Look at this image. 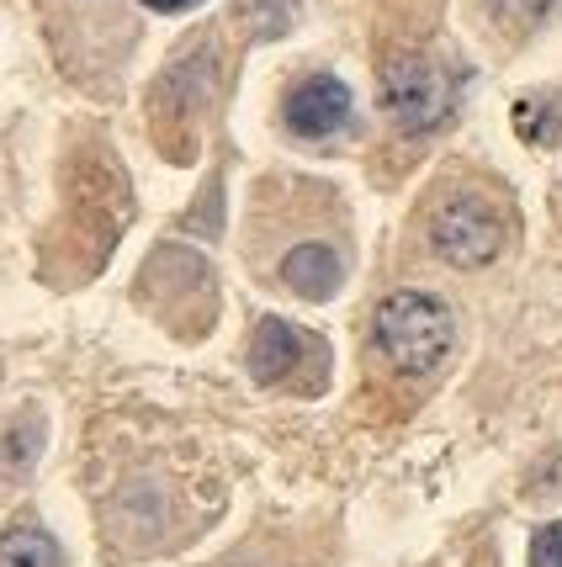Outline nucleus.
<instances>
[{"mask_svg":"<svg viewBox=\"0 0 562 567\" xmlns=\"http://www.w3.org/2000/svg\"><path fill=\"white\" fill-rule=\"evenodd\" d=\"M451 313L430 292H392L377 308V346L398 371L425 377L451 355Z\"/></svg>","mask_w":562,"mask_h":567,"instance_id":"1","label":"nucleus"},{"mask_svg":"<svg viewBox=\"0 0 562 567\" xmlns=\"http://www.w3.org/2000/svg\"><path fill=\"white\" fill-rule=\"evenodd\" d=\"M382 106H388V117L398 127L430 133L451 112V85H446V74L430 59L398 53V59H388V70H382Z\"/></svg>","mask_w":562,"mask_h":567,"instance_id":"2","label":"nucleus"},{"mask_svg":"<svg viewBox=\"0 0 562 567\" xmlns=\"http://www.w3.org/2000/svg\"><path fill=\"white\" fill-rule=\"evenodd\" d=\"M430 245H436L440 260H451V266H462V271L489 266L493 255L504 249V218H499L483 197H457L436 213Z\"/></svg>","mask_w":562,"mask_h":567,"instance_id":"3","label":"nucleus"},{"mask_svg":"<svg viewBox=\"0 0 562 567\" xmlns=\"http://www.w3.org/2000/svg\"><path fill=\"white\" fill-rule=\"evenodd\" d=\"M345 117H350V91L335 74H314L287 96V127L297 138H329L345 127Z\"/></svg>","mask_w":562,"mask_h":567,"instance_id":"4","label":"nucleus"},{"mask_svg":"<svg viewBox=\"0 0 562 567\" xmlns=\"http://www.w3.org/2000/svg\"><path fill=\"white\" fill-rule=\"evenodd\" d=\"M303 350H308V340L297 334L293 323L266 319L260 329H255V346H249V371H255L260 382H282L287 371H297Z\"/></svg>","mask_w":562,"mask_h":567,"instance_id":"5","label":"nucleus"},{"mask_svg":"<svg viewBox=\"0 0 562 567\" xmlns=\"http://www.w3.org/2000/svg\"><path fill=\"white\" fill-rule=\"evenodd\" d=\"M282 281L303 297H329L340 287V255L329 245H297L287 260H282Z\"/></svg>","mask_w":562,"mask_h":567,"instance_id":"6","label":"nucleus"},{"mask_svg":"<svg viewBox=\"0 0 562 567\" xmlns=\"http://www.w3.org/2000/svg\"><path fill=\"white\" fill-rule=\"evenodd\" d=\"M0 567H59V546H53L43 530L17 525V530H6V542H0Z\"/></svg>","mask_w":562,"mask_h":567,"instance_id":"7","label":"nucleus"},{"mask_svg":"<svg viewBox=\"0 0 562 567\" xmlns=\"http://www.w3.org/2000/svg\"><path fill=\"white\" fill-rule=\"evenodd\" d=\"M514 127H520L525 144H558L562 112L546 106V101H520V106H514Z\"/></svg>","mask_w":562,"mask_h":567,"instance_id":"8","label":"nucleus"},{"mask_svg":"<svg viewBox=\"0 0 562 567\" xmlns=\"http://www.w3.org/2000/svg\"><path fill=\"white\" fill-rule=\"evenodd\" d=\"M489 6H493V17L510 27V32H525V27H541V22H546L558 0H489Z\"/></svg>","mask_w":562,"mask_h":567,"instance_id":"9","label":"nucleus"},{"mask_svg":"<svg viewBox=\"0 0 562 567\" xmlns=\"http://www.w3.org/2000/svg\"><path fill=\"white\" fill-rule=\"evenodd\" d=\"M245 22L260 32V38H276L282 27L293 22V6L287 0H245Z\"/></svg>","mask_w":562,"mask_h":567,"instance_id":"10","label":"nucleus"},{"mask_svg":"<svg viewBox=\"0 0 562 567\" xmlns=\"http://www.w3.org/2000/svg\"><path fill=\"white\" fill-rule=\"evenodd\" d=\"M531 567H562V519L531 542Z\"/></svg>","mask_w":562,"mask_h":567,"instance_id":"11","label":"nucleus"},{"mask_svg":"<svg viewBox=\"0 0 562 567\" xmlns=\"http://www.w3.org/2000/svg\"><path fill=\"white\" fill-rule=\"evenodd\" d=\"M149 11H186V6H196V0H144Z\"/></svg>","mask_w":562,"mask_h":567,"instance_id":"12","label":"nucleus"}]
</instances>
